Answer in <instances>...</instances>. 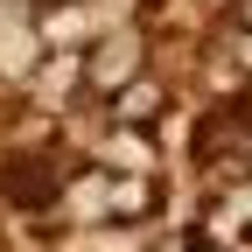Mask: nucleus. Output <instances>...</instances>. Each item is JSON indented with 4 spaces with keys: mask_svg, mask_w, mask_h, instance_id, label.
<instances>
[{
    "mask_svg": "<svg viewBox=\"0 0 252 252\" xmlns=\"http://www.w3.org/2000/svg\"><path fill=\"white\" fill-rule=\"evenodd\" d=\"M35 14V35H42V49H91L105 35V14L91 7V0H49V7H28Z\"/></svg>",
    "mask_w": 252,
    "mask_h": 252,
    "instance_id": "3",
    "label": "nucleus"
},
{
    "mask_svg": "<svg viewBox=\"0 0 252 252\" xmlns=\"http://www.w3.org/2000/svg\"><path fill=\"white\" fill-rule=\"evenodd\" d=\"M14 7H49V0H14Z\"/></svg>",
    "mask_w": 252,
    "mask_h": 252,
    "instance_id": "11",
    "label": "nucleus"
},
{
    "mask_svg": "<svg viewBox=\"0 0 252 252\" xmlns=\"http://www.w3.org/2000/svg\"><path fill=\"white\" fill-rule=\"evenodd\" d=\"M196 252H203V245H196Z\"/></svg>",
    "mask_w": 252,
    "mask_h": 252,
    "instance_id": "12",
    "label": "nucleus"
},
{
    "mask_svg": "<svg viewBox=\"0 0 252 252\" xmlns=\"http://www.w3.org/2000/svg\"><path fill=\"white\" fill-rule=\"evenodd\" d=\"M161 105H168V91L140 70L133 84H119L112 98H105V119H112V126H154V119H161Z\"/></svg>",
    "mask_w": 252,
    "mask_h": 252,
    "instance_id": "7",
    "label": "nucleus"
},
{
    "mask_svg": "<svg viewBox=\"0 0 252 252\" xmlns=\"http://www.w3.org/2000/svg\"><path fill=\"white\" fill-rule=\"evenodd\" d=\"M140 70H147V28L140 21H119V28H105V35L84 49V91L91 98H112V91L133 84Z\"/></svg>",
    "mask_w": 252,
    "mask_h": 252,
    "instance_id": "1",
    "label": "nucleus"
},
{
    "mask_svg": "<svg viewBox=\"0 0 252 252\" xmlns=\"http://www.w3.org/2000/svg\"><path fill=\"white\" fill-rule=\"evenodd\" d=\"M28 84H35L42 105H70L77 91H84V49H49V56L35 63V77H28Z\"/></svg>",
    "mask_w": 252,
    "mask_h": 252,
    "instance_id": "6",
    "label": "nucleus"
},
{
    "mask_svg": "<svg viewBox=\"0 0 252 252\" xmlns=\"http://www.w3.org/2000/svg\"><path fill=\"white\" fill-rule=\"evenodd\" d=\"M161 210V189L147 175H105V224H133V217Z\"/></svg>",
    "mask_w": 252,
    "mask_h": 252,
    "instance_id": "8",
    "label": "nucleus"
},
{
    "mask_svg": "<svg viewBox=\"0 0 252 252\" xmlns=\"http://www.w3.org/2000/svg\"><path fill=\"white\" fill-rule=\"evenodd\" d=\"M231 28H252V0H231Z\"/></svg>",
    "mask_w": 252,
    "mask_h": 252,
    "instance_id": "10",
    "label": "nucleus"
},
{
    "mask_svg": "<svg viewBox=\"0 0 252 252\" xmlns=\"http://www.w3.org/2000/svg\"><path fill=\"white\" fill-rule=\"evenodd\" d=\"M63 161L56 154H14L7 168H0V196L7 203H21V210H49V203H63Z\"/></svg>",
    "mask_w": 252,
    "mask_h": 252,
    "instance_id": "2",
    "label": "nucleus"
},
{
    "mask_svg": "<svg viewBox=\"0 0 252 252\" xmlns=\"http://www.w3.org/2000/svg\"><path fill=\"white\" fill-rule=\"evenodd\" d=\"M91 7H98V14H105V21H112V14H119V21H126V14H140V0H91Z\"/></svg>",
    "mask_w": 252,
    "mask_h": 252,
    "instance_id": "9",
    "label": "nucleus"
},
{
    "mask_svg": "<svg viewBox=\"0 0 252 252\" xmlns=\"http://www.w3.org/2000/svg\"><path fill=\"white\" fill-rule=\"evenodd\" d=\"M91 154H98L105 175H147V168H154V140H147V126H105V133L91 140Z\"/></svg>",
    "mask_w": 252,
    "mask_h": 252,
    "instance_id": "5",
    "label": "nucleus"
},
{
    "mask_svg": "<svg viewBox=\"0 0 252 252\" xmlns=\"http://www.w3.org/2000/svg\"><path fill=\"white\" fill-rule=\"evenodd\" d=\"M42 56H49V49H42V35H35V14L0 7V77H7V84H28Z\"/></svg>",
    "mask_w": 252,
    "mask_h": 252,
    "instance_id": "4",
    "label": "nucleus"
}]
</instances>
